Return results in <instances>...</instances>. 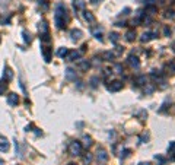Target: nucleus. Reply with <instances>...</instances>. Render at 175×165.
Here are the masks:
<instances>
[{"instance_id":"obj_5","label":"nucleus","mask_w":175,"mask_h":165,"mask_svg":"<svg viewBox=\"0 0 175 165\" xmlns=\"http://www.w3.org/2000/svg\"><path fill=\"white\" fill-rule=\"evenodd\" d=\"M7 104H9L10 107H16V105L19 104V96H18V94L10 92V94L7 95Z\"/></svg>"},{"instance_id":"obj_13","label":"nucleus","mask_w":175,"mask_h":165,"mask_svg":"<svg viewBox=\"0 0 175 165\" xmlns=\"http://www.w3.org/2000/svg\"><path fill=\"white\" fill-rule=\"evenodd\" d=\"M92 143H93V142H92V137H90V136H85V137H83V145H82V148H90V146H92Z\"/></svg>"},{"instance_id":"obj_20","label":"nucleus","mask_w":175,"mask_h":165,"mask_svg":"<svg viewBox=\"0 0 175 165\" xmlns=\"http://www.w3.org/2000/svg\"><path fill=\"white\" fill-rule=\"evenodd\" d=\"M110 40H111V42H112V44H117V42H118V40H120V35H118L117 32H111V35H110Z\"/></svg>"},{"instance_id":"obj_34","label":"nucleus","mask_w":175,"mask_h":165,"mask_svg":"<svg viewBox=\"0 0 175 165\" xmlns=\"http://www.w3.org/2000/svg\"><path fill=\"white\" fill-rule=\"evenodd\" d=\"M115 25H117V26H126V24H124V22H117Z\"/></svg>"},{"instance_id":"obj_7","label":"nucleus","mask_w":175,"mask_h":165,"mask_svg":"<svg viewBox=\"0 0 175 165\" xmlns=\"http://www.w3.org/2000/svg\"><path fill=\"white\" fill-rule=\"evenodd\" d=\"M12 79H13V72H12V69H10L9 66H6L4 70H3V81L10 82Z\"/></svg>"},{"instance_id":"obj_12","label":"nucleus","mask_w":175,"mask_h":165,"mask_svg":"<svg viewBox=\"0 0 175 165\" xmlns=\"http://www.w3.org/2000/svg\"><path fill=\"white\" fill-rule=\"evenodd\" d=\"M85 0H73V7L75 10H83L85 9Z\"/></svg>"},{"instance_id":"obj_2","label":"nucleus","mask_w":175,"mask_h":165,"mask_svg":"<svg viewBox=\"0 0 175 165\" xmlns=\"http://www.w3.org/2000/svg\"><path fill=\"white\" fill-rule=\"evenodd\" d=\"M69 154H70V155H73V156L80 155V154H82V143H80V142H78V140L70 142V145H69Z\"/></svg>"},{"instance_id":"obj_1","label":"nucleus","mask_w":175,"mask_h":165,"mask_svg":"<svg viewBox=\"0 0 175 165\" xmlns=\"http://www.w3.org/2000/svg\"><path fill=\"white\" fill-rule=\"evenodd\" d=\"M54 22H55V26L58 29H64L67 22H69V13H67V9L66 6L63 4H58L55 7V15H54Z\"/></svg>"},{"instance_id":"obj_42","label":"nucleus","mask_w":175,"mask_h":165,"mask_svg":"<svg viewBox=\"0 0 175 165\" xmlns=\"http://www.w3.org/2000/svg\"><path fill=\"white\" fill-rule=\"evenodd\" d=\"M0 41H1V38H0Z\"/></svg>"},{"instance_id":"obj_41","label":"nucleus","mask_w":175,"mask_h":165,"mask_svg":"<svg viewBox=\"0 0 175 165\" xmlns=\"http://www.w3.org/2000/svg\"><path fill=\"white\" fill-rule=\"evenodd\" d=\"M69 165H76V164H73V162H70V164H69Z\"/></svg>"},{"instance_id":"obj_4","label":"nucleus","mask_w":175,"mask_h":165,"mask_svg":"<svg viewBox=\"0 0 175 165\" xmlns=\"http://www.w3.org/2000/svg\"><path fill=\"white\" fill-rule=\"evenodd\" d=\"M96 159H98L99 164H105V162L108 161V154H107V151H105V149H98V152H96Z\"/></svg>"},{"instance_id":"obj_27","label":"nucleus","mask_w":175,"mask_h":165,"mask_svg":"<svg viewBox=\"0 0 175 165\" xmlns=\"http://www.w3.org/2000/svg\"><path fill=\"white\" fill-rule=\"evenodd\" d=\"M136 82L139 83V85H146V76H139L136 79Z\"/></svg>"},{"instance_id":"obj_9","label":"nucleus","mask_w":175,"mask_h":165,"mask_svg":"<svg viewBox=\"0 0 175 165\" xmlns=\"http://www.w3.org/2000/svg\"><path fill=\"white\" fill-rule=\"evenodd\" d=\"M127 63L130 64L133 69H139V67H140V61H139V59H137L136 56H129Z\"/></svg>"},{"instance_id":"obj_29","label":"nucleus","mask_w":175,"mask_h":165,"mask_svg":"<svg viewBox=\"0 0 175 165\" xmlns=\"http://www.w3.org/2000/svg\"><path fill=\"white\" fill-rule=\"evenodd\" d=\"M90 85H92V88H96V86H98V78H96V76H93V78L90 79Z\"/></svg>"},{"instance_id":"obj_15","label":"nucleus","mask_w":175,"mask_h":165,"mask_svg":"<svg viewBox=\"0 0 175 165\" xmlns=\"http://www.w3.org/2000/svg\"><path fill=\"white\" fill-rule=\"evenodd\" d=\"M66 78L70 79V81L76 79V72H75L73 69H67V70H66Z\"/></svg>"},{"instance_id":"obj_19","label":"nucleus","mask_w":175,"mask_h":165,"mask_svg":"<svg viewBox=\"0 0 175 165\" xmlns=\"http://www.w3.org/2000/svg\"><path fill=\"white\" fill-rule=\"evenodd\" d=\"M146 13H149V15L156 13V7L153 4H146Z\"/></svg>"},{"instance_id":"obj_37","label":"nucleus","mask_w":175,"mask_h":165,"mask_svg":"<svg viewBox=\"0 0 175 165\" xmlns=\"http://www.w3.org/2000/svg\"><path fill=\"white\" fill-rule=\"evenodd\" d=\"M139 165H150V164H149V162H140Z\"/></svg>"},{"instance_id":"obj_8","label":"nucleus","mask_w":175,"mask_h":165,"mask_svg":"<svg viewBox=\"0 0 175 165\" xmlns=\"http://www.w3.org/2000/svg\"><path fill=\"white\" fill-rule=\"evenodd\" d=\"M9 148H10L9 140H7L4 136H0V151H1V152H7Z\"/></svg>"},{"instance_id":"obj_25","label":"nucleus","mask_w":175,"mask_h":165,"mask_svg":"<svg viewBox=\"0 0 175 165\" xmlns=\"http://www.w3.org/2000/svg\"><path fill=\"white\" fill-rule=\"evenodd\" d=\"M114 57V54L111 53V51H107V53H104V60H107V61H111V59Z\"/></svg>"},{"instance_id":"obj_26","label":"nucleus","mask_w":175,"mask_h":165,"mask_svg":"<svg viewBox=\"0 0 175 165\" xmlns=\"http://www.w3.org/2000/svg\"><path fill=\"white\" fill-rule=\"evenodd\" d=\"M90 161H92V155H90V154L88 152L86 155L83 156V162H85L86 165H89V164H90Z\"/></svg>"},{"instance_id":"obj_30","label":"nucleus","mask_w":175,"mask_h":165,"mask_svg":"<svg viewBox=\"0 0 175 165\" xmlns=\"http://www.w3.org/2000/svg\"><path fill=\"white\" fill-rule=\"evenodd\" d=\"M175 151V140H172L171 143H169V146H168V152L171 154V152H174Z\"/></svg>"},{"instance_id":"obj_14","label":"nucleus","mask_w":175,"mask_h":165,"mask_svg":"<svg viewBox=\"0 0 175 165\" xmlns=\"http://www.w3.org/2000/svg\"><path fill=\"white\" fill-rule=\"evenodd\" d=\"M40 32H41V35L48 34V25H47V22H45V21H43V22L40 24Z\"/></svg>"},{"instance_id":"obj_31","label":"nucleus","mask_w":175,"mask_h":165,"mask_svg":"<svg viewBox=\"0 0 175 165\" xmlns=\"http://www.w3.org/2000/svg\"><path fill=\"white\" fill-rule=\"evenodd\" d=\"M165 16H166V18H174L175 12L174 10H166V12H165Z\"/></svg>"},{"instance_id":"obj_36","label":"nucleus","mask_w":175,"mask_h":165,"mask_svg":"<svg viewBox=\"0 0 175 165\" xmlns=\"http://www.w3.org/2000/svg\"><path fill=\"white\" fill-rule=\"evenodd\" d=\"M146 1H147V4H152V3H153L155 0H146Z\"/></svg>"},{"instance_id":"obj_3","label":"nucleus","mask_w":175,"mask_h":165,"mask_svg":"<svg viewBox=\"0 0 175 165\" xmlns=\"http://www.w3.org/2000/svg\"><path fill=\"white\" fill-rule=\"evenodd\" d=\"M82 56H83V53H82L80 50H73V51H69V54L66 56V59H67L69 61H75V60L80 59Z\"/></svg>"},{"instance_id":"obj_16","label":"nucleus","mask_w":175,"mask_h":165,"mask_svg":"<svg viewBox=\"0 0 175 165\" xmlns=\"http://www.w3.org/2000/svg\"><path fill=\"white\" fill-rule=\"evenodd\" d=\"M22 35H23V41L26 42V44H31V41H32V35H31L28 31H22Z\"/></svg>"},{"instance_id":"obj_17","label":"nucleus","mask_w":175,"mask_h":165,"mask_svg":"<svg viewBox=\"0 0 175 165\" xmlns=\"http://www.w3.org/2000/svg\"><path fill=\"white\" fill-rule=\"evenodd\" d=\"M83 16H85V19H86L88 22H90V24H93V22H95V16H93L90 12L85 10V15H83Z\"/></svg>"},{"instance_id":"obj_21","label":"nucleus","mask_w":175,"mask_h":165,"mask_svg":"<svg viewBox=\"0 0 175 165\" xmlns=\"http://www.w3.org/2000/svg\"><path fill=\"white\" fill-rule=\"evenodd\" d=\"M57 54H58L60 57H66V56L69 54V50H67L66 47H61V48H60V50L57 51Z\"/></svg>"},{"instance_id":"obj_6","label":"nucleus","mask_w":175,"mask_h":165,"mask_svg":"<svg viewBox=\"0 0 175 165\" xmlns=\"http://www.w3.org/2000/svg\"><path fill=\"white\" fill-rule=\"evenodd\" d=\"M120 89H123V82H120V81H114V82H111V85H108L110 92H118Z\"/></svg>"},{"instance_id":"obj_18","label":"nucleus","mask_w":175,"mask_h":165,"mask_svg":"<svg viewBox=\"0 0 175 165\" xmlns=\"http://www.w3.org/2000/svg\"><path fill=\"white\" fill-rule=\"evenodd\" d=\"M6 89H7V82L1 79V81H0V96L6 92Z\"/></svg>"},{"instance_id":"obj_24","label":"nucleus","mask_w":175,"mask_h":165,"mask_svg":"<svg viewBox=\"0 0 175 165\" xmlns=\"http://www.w3.org/2000/svg\"><path fill=\"white\" fill-rule=\"evenodd\" d=\"M150 38H152V34H150V32H144V34L142 35L140 41H142V42H147L149 40H150Z\"/></svg>"},{"instance_id":"obj_22","label":"nucleus","mask_w":175,"mask_h":165,"mask_svg":"<svg viewBox=\"0 0 175 165\" xmlns=\"http://www.w3.org/2000/svg\"><path fill=\"white\" fill-rule=\"evenodd\" d=\"M89 66H90V64H89V61H88V60H82V61L79 63V67H80L82 70H88V69H89Z\"/></svg>"},{"instance_id":"obj_10","label":"nucleus","mask_w":175,"mask_h":165,"mask_svg":"<svg viewBox=\"0 0 175 165\" xmlns=\"http://www.w3.org/2000/svg\"><path fill=\"white\" fill-rule=\"evenodd\" d=\"M41 51H43L44 60H45L47 63H50V61H51V53H53V50H51L50 47H43Z\"/></svg>"},{"instance_id":"obj_38","label":"nucleus","mask_w":175,"mask_h":165,"mask_svg":"<svg viewBox=\"0 0 175 165\" xmlns=\"http://www.w3.org/2000/svg\"><path fill=\"white\" fill-rule=\"evenodd\" d=\"M92 3H98V1H102V0H90Z\"/></svg>"},{"instance_id":"obj_39","label":"nucleus","mask_w":175,"mask_h":165,"mask_svg":"<svg viewBox=\"0 0 175 165\" xmlns=\"http://www.w3.org/2000/svg\"><path fill=\"white\" fill-rule=\"evenodd\" d=\"M0 165H4V161H3L1 158H0Z\"/></svg>"},{"instance_id":"obj_11","label":"nucleus","mask_w":175,"mask_h":165,"mask_svg":"<svg viewBox=\"0 0 175 165\" xmlns=\"http://www.w3.org/2000/svg\"><path fill=\"white\" fill-rule=\"evenodd\" d=\"M83 37V32L80 31V29H72L70 31V38L73 40V41H78V40H80Z\"/></svg>"},{"instance_id":"obj_23","label":"nucleus","mask_w":175,"mask_h":165,"mask_svg":"<svg viewBox=\"0 0 175 165\" xmlns=\"http://www.w3.org/2000/svg\"><path fill=\"white\" fill-rule=\"evenodd\" d=\"M126 38H127V41H134V38H136V32L134 31H129L127 34H126Z\"/></svg>"},{"instance_id":"obj_33","label":"nucleus","mask_w":175,"mask_h":165,"mask_svg":"<svg viewBox=\"0 0 175 165\" xmlns=\"http://www.w3.org/2000/svg\"><path fill=\"white\" fill-rule=\"evenodd\" d=\"M164 32H165V35H166V37H169V35H171V29H169L168 26H166V28L164 29Z\"/></svg>"},{"instance_id":"obj_40","label":"nucleus","mask_w":175,"mask_h":165,"mask_svg":"<svg viewBox=\"0 0 175 165\" xmlns=\"http://www.w3.org/2000/svg\"><path fill=\"white\" fill-rule=\"evenodd\" d=\"M172 50H174V51H175V41L172 42Z\"/></svg>"},{"instance_id":"obj_35","label":"nucleus","mask_w":175,"mask_h":165,"mask_svg":"<svg viewBox=\"0 0 175 165\" xmlns=\"http://www.w3.org/2000/svg\"><path fill=\"white\" fill-rule=\"evenodd\" d=\"M171 69L175 72V60H172V63H171Z\"/></svg>"},{"instance_id":"obj_28","label":"nucleus","mask_w":175,"mask_h":165,"mask_svg":"<svg viewBox=\"0 0 175 165\" xmlns=\"http://www.w3.org/2000/svg\"><path fill=\"white\" fill-rule=\"evenodd\" d=\"M127 156H130V149H124V151L121 152V159H124V158H127Z\"/></svg>"},{"instance_id":"obj_32","label":"nucleus","mask_w":175,"mask_h":165,"mask_svg":"<svg viewBox=\"0 0 175 165\" xmlns=\"http://www.w3.org/2000/svg\"><path fill=\"white\" fill-rule=\"evenodd\" d=\"M114 69L117 70V73H123V66H121V64H115Z\"/></svg>"}]
</instances>
